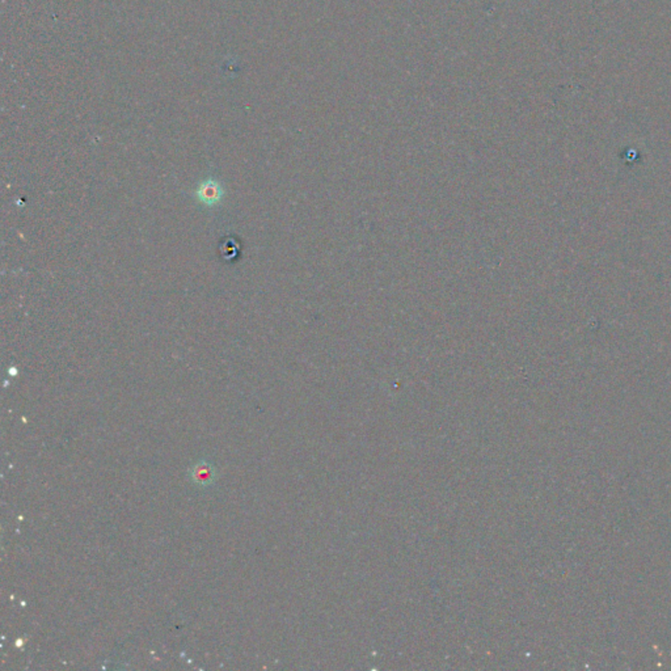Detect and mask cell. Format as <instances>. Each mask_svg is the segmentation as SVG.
Returning <instances> with one entry per match:
<instances>
[{"mask_svg":"<svg viewBox=\"0 0 671 671\" xmlns=\"http://www.w3.org/2000/svg\"><path fill=\"white\" fill-rule=\"evenodd\" d=\"M189 475H190V480L193 482L194 485L199 487V488H207V487H210V485L215 483L217 469L210 462L201 460V462H198L190 468Z\"/></svg>","mask_w":671,"mask_h":671,"instance_id":"1","label":"cell"},{"mask_svg":"<svg viewBox=\"0 0 671 671\" xmlns=\"http://www.w3.org/2000/svg\"><path fill=\"white\" fill-rule=\"evenodd\" d=\"M221 196L222 190L219 184L213 181H207L198 189V198L207 205L218 202L221 199Z\"/></svg>","mask_w":671,"mask_h":671,"instance_id":"2","label":"cell"}]
</instances>
